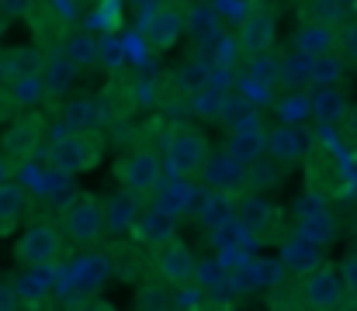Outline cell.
Returning a JSON list of instances; mask_svg holds the SVG:
<instances>
[{"mask_svg":"<svg viewBox=\"0 0 357 311\" xmlns=\"http://www.w3.org/2000/svg\"><path fill=\"white\" fill-rule=\"evenodd\" d=\"M302 166H305V187L319 191L323 198L330 201H344L354 194V166L347 159V152L330 138V128L319 125L312 131V145L309 152L302 156Z\"/></svg>","mask_w":357,"mask_h":311,"instance_id":"1","label":"cell"},{"mask_svg":"<svg viewBox=\"0 0 357 311\" xmlns=\"http://www.w3.org/2000/svg\"><path fill=\"white\" fill-rule=\"evenodd\" d=\"M101 156H105V138L98 128H70L45 149V163L56 177L87 173L101 163Z\"/></svg>","mask_w":357,"mask_h":311,"instance_id":"2","label":"cell"},{"mask_svg":"<svg viewBox=\"0 0 357 311\" xmlns=\"http://www.w3.org/2000/svg\"><path fill=\"white\" fill-rule=\"evenodd\" d=\"M42 138H45V121L35 111H21L10 118V125L0 135V159L10 170L28 166L38 152H42Z\"/></svg>","mask_w":357,"mask_h":311,"instance_id":"3","label":"cell"},{"mask_svg":"<svg viewBox=\"0 0 357 311\" xmlns=\"http://www.w3.org/2000/svg\"><path fill=\"white\" fill-rule=\"evenodd\" d=\"M63 256V235L52 221H28L14 246V260L21 266H56Z\"/></svg>","mask_w":357,"mask_h":311,"instance_id":"4","label":"cell"},{"mask_svg":"<svg viewBox=\"0 0 357 311\" xmlns=\"http://www.w3.org/2000/svg\"><path fill=\"white\" fill-rule=\"evenodd\" d=\"M63 232L70 235V242H77V246H84V249L98 246V242L108 235L98 198H91V194L70 198L66 207H63Z\"/></svg>","mask_w":357,"mask_h":311,"instance_id":"5","label":"cell"},{"mask_svg":"<svg viewBox=\"0 0 357 311\" xmlns=\"http://www.w3.org/2000/svg\"><path fill=\"white\" fill-rule=\"evenodd\" d=\"M295 221H298V232L305 239H312L316 246H330L337 239V214H333V201L323 198L319 191L305 187L298 205H295Z\"/></svg>","mask_w":357,"mask_h":311,"instance_id":"6","label":"cell"},{"mask_svg":"<svg viewBox=\"0 0 357 311\" xmlns=\"http://www.w3.org/2000/svg\"><path fill=\"white\" fill-rule=\"evenodd\" d=\"M115 177H119V184L128 194L149 198L163 184V159L153 149H135L132 156H125V159L115 163Z\"/></svg>","mask_w":357,"mask_h":311,"instance_id":"7","label":"cell"},{"mask_svg":"<svg viewBox=\"0 0 357 311\" xmlns=\"http://www.w3.org/2000/svg\"><path fill=\"white\" fill-rule=\"evenodd\" d=\"M163 152H167V166H170L174 177H198V170H202L205 156L212 152V145L198 128H177L167 138Z\"/></svg>","mask_w":357,"mask_h":311,"instance_id":"8","label":"cell"},{"mask_svg":"<svg viewBox=\"0 0 357 311\" xmlns=\"http://www.w3.org/2000/svg\"><path fill=\"white\" fill-rule=\"evenodd\" d=\"M298 280H302L298 301L305 308L326 311V308H340L344 305V284H340V270L333 263H319L309 273H302Z\"/></svg>","mask_w":357,"mask_h":311,"instance_id":"9","label":"cell"},{"mask_svg":"<svg viewBox=\"0 0 357 311\" xmlns=\"http://www.w3.org/2000/svg\"><path fill=\"white\" fill-rule=\"evenodd\" d=\"M195 266H198V256L188 242H181L177 235L167 239L163 246H156V260H153V273L160 277V284H188L195 280Z\"/></svg>","mask_w":357,"mask_h":311,"instance_id":"10","label":"cell"},{"mask_svg":"<svg viewBox=\"0 0 357 311\" xmlns=\"http://www.w3.org/2000/svg\"><path fill=\"white\" fill-rule=\"evenodd\" d=\"M181 35H184V17H181V10L160 3V7H153V10L142 14L139 38H142L149 49L167 52V49H174V45L181 42Z\"/></svg>","mask_w":357,"mask_h":311,"instance_id":"11","label":"cell"},{"mask_svg":"<svg viewBox=\"0 0 357 311\" xmlns=\"http://www.w3.org/2000/svg\"><path fill=\"white\" fill-rule=\"evenodd\" d=\"M274 38H278V14L267 10V7H253V10L239 21V31L233 42H236V52L257 56V52L274 49Z\"/></svg>","mask_w":357,"mask_h":311,"instance_id":"12","label":"cell"},{"mask_svg":"<svg viewBox=\"0 0 357 311\" xmlns=\"http://www.w3.org/2000/svg\"><path fill=\"white\" fill-rule=\"evenodd\" d=\"M236 218H239V225H243V232H250L253 242L271 239V235L278 232V225H281V211H278V205L267 201L260 191H250L246 198H239Z\"/></svg>","mask_w":357,"mask_h":311,"instance_id":"13","label":"cell"},{"mask_svg":"<svg viewBox=\"0 0 357 311\" xmlns=\"http://www.w3.org/2000/svg\"><path fill=\"white\" fill-rule=\"evenodd\" d=\"M312 145V131L298 121V125H278L271 131H264V149L278 159V163H302V156Z\"/></svg>","mask_w":357,"mask_h":311,"instance_id":"14","label":"cell"},{"mask_svg":"<svg viewBox=\"0 0 357 311\" xmlns=\"http://www.w3.org/2000/svg\"><path fill=\"white\" fill-rule=\"evenodd\" d=\"M108 273H112V260H108V253H94V246H91V249L77 260V266L66 273V280H63L59 291L94 294V291H101V284L108 280Z\"/></svg>","mask_w":357,"mask_h":311,"instance_id":"15","label":"cell"},{"mask_svg":"<svg viewBox=\"0 0 357 311\" xmlns=\"http://www.w3.org/2000/svg\"><path fill=\"white\" fill-rule=\"evenodd\" d=\"M278 260L284 263V270H288L291 277H302V273H309L312 266L323 263V246H316V242L305 239L302 232H291L288 239H281Z\"/></svg>","mask_w":357,"mask_h":311,"instance_id":"16","label":"cell"},{"mask_svg":"<svg viewBox=\"0 0 357 311\" xmlns=\"http://www.w3.org/2000/svg\"><path fill=\"white\" fill-rule=\"evenodd\" d=\"M198 177H202L208 187H215V191H239L243 180H246V166L236 163L226 149H219V152H208V156H205Z\"/></svg>","mask_w":357,"mask_h":311,"instance_id":"17","label":"cell"},{"mask_svg":"<svg viewBox=\"0 0 357 311\" xmlns=\"http://www.w3.org/2000/svg\"><path fill=\"white\" fill-rule=\"evenodd\" d=\"M177 221H181V218H174V214H167L163 207L153 205V207H146V211L135 214L132 235H135L142 246H163L167 239L177 235Z\"/></svg>","mask_w":357,"mask_h":311,"instance_id":"18","label":"cell"},{"mask_svg":"<svg viewBox=\"0 0 357 311\" xmlns=\"http://www.w3.org/2000/svg\"><path fill=\"white\" fill-rule=\"evenodd\" d=\"M52 291H56L52 266H24V273L14 280V294H17V301H24L28 308L49 305V294H52Z\"/></svg>","mask_w":357,"mask_h":311,"instance_id":"19","label":"cell"},{"mask_svg":"<svg viewBox=\"0 0 357 311\" xmlns=\"http://www.w3.org/2000/svg\"><path fill=\"white\" fill-rule=\"evenodd\" d=\"M38 77L45 83V97H63L70 87H73V77H77V66L66 59L63 49H52L42 56V66H38Z\"/></svg>","mask_w":357,"mask_h":311,"instance_id":"20","label":"cell"},{"mask_svg":"<svg viewBox=\"0 0 357 311\" xmlns=\"http://www.w3.org/2000/svg\"><path fill=\"white\" fill-rule=\"evenodd\" d=\"M156 191H160V194H156V207H163V211L174 214V218L195 214V207L202 201V194H198V187H195V177H177L174 184L156 187Z\"/></svg>","mask_w":357,"mask_h":311,"instance_id":"21","label":"cell"},{"mask_svg":"<svg viewBox=\"0 0 357 311\" xmlns=\"http://www.w3.org/2000/svg\"><path fill=\"white\" fill-rule=\"evenodd\" d=\"M295 49H302L305 56H326V52H337L340 49V31L337 24H326V21H305L295 35Z\"/></svg>","mask_w":357,"mask_h":311,"instance_id":"22","label":"cell"},{"mask_svg":"<svg viewBox=\"0 0 357 311\" xmlns=\"http://www.w3.org/2000/svg\"><path fill=\"white\" fill-rule=\"evenodd\" d=\"M351 101L344 97L340 87H316V94L309 97V118L316 125H326V128H340L344 114H347Z\"/></svg>","mask_w":357,"mask_h":311,"instance_id":"23","label":"cell"},{"mask_svg":"<svg viewBox=\"0 0 357 311\" xmlns=\"http://www.w3.org/2000/svg\"><path fill=\"white\" fill-rule=\"evenodd\" d=\"M181 17H184V35L195 38L198 45L212 42L215 35H222V17H219V10L212 3H191V7H184Z\"/></svg>","mask_w":357,"mask_h":311,"instance_id":"24","label":"cell"},{"mask_svg":"<svg viewBox=\"0 0 357 311\" xmlns=\"http://www.w3.org/2000/svg\"><path fill=\"white\" fill-rule=\"evenodd\" d=\"M28 214V191L17 180H0V235H10Z\"/></svg>","mask_w":357,"mask_h":311,"instance_id":"25","label":"cell"},{"mask_svg":"<svg viewBox=\"0 0 357 311\" xmlns=\"http://www.w3.org/2000/svg\"><path fill=\"white\" fill-rule=\"evenodd\" d=\"M101 214H105V232L125 235V232H132V221L139 214V198L121 191L115 198H108V205H101Z\"/></svg>","mask_w":357,"mask_h":311,"instance_id":"26","label":"cell"},{"mask_svg":"<svg viewBox=\"0 0 357 311\" xmlns=\"http://www.w3.org/2000/svg\"><path fill=\"white\" fill-rule=\"evenodd\" d=\"M236 163L250 166L253 159L264 156V128H229V138L222 145Z\"/></svg>","mask_w":357,"mask_h":311,"instance_id":"27","label":"cell"},{"mask_svg":"<svg viewBox=\"0 0 357 311\" xmlns=\"http://www.w3.org/2000/svg\"><path fill=\"white\" fill-rule=\"evenodd\" d=\"M195 214H198V221H202L205 228H212V225L233 218V214H236V191H215V187H212V191L198 201Z\"/></svg>","mask_w":357,"mask_h":311,"instance_id":"28","label":"cell"},{"mask_svg":"<svg viewBox=\"0 0 357 311\" xmlns=\"http://www.w3.org/2000/svg\"><path fill=\"white\" fill-rule=\"evenodd\" d=\"M312 77V56H305L302 49H291L281 56V87L288 90H305Z\"/></svg>","mask_w":357,"mask_h":311,"instance_id":"29","label":"cell"},{"mask_svg":"<svg viewBox=\"0 0 357 311\" xmlns=\"http://www.w3.org/2000/svg\"><path fill=\"white\" fill-rule=\"evenodd\" d=\"M208 83H212V63H205V59L184 63V66L177 70V77H174V87H177V94H184V97L202 94Z\"/></svg>","mask_w":357,"mask_h":311,"instance_id":"30","label":"cell"},{"mask_svg":"<svg viewBox=\"0 0 357 311\" xmlns=\"http://www.w3.org/2000/svg\"><path fill=\"white\" fill-rule=\"evenodd\" d=\"M63 121L66 128H98L105 125V107H98V101L91 97H77L63 104Z\"/></svg>","mask_w":357,"mask_h":311,"instance_id":"31","label":"cell"},{"mask_svg":"<svg viewBox=\"0 0 357 311\" xmlns=\"http://www.w3.org/2000/svg\"><path fill=\"white\" fill-rule=\"evenodd\" d=\"M257 111V104L250 101L246 94H239L236 87H229V90H222V97H219V121L226 125V128H236L239 121H246L250 114Z\"/></svg>","mask_w":357,"mask_h":311,"instance_id":"32","label":"cell"},{"mask_svg":"<svg viewBox=\"0 0 357 311\" xmlns=\"http://www.w3.org/2000/svg\"><path fill=\"white\" fill-rule=\"evenodd\" d=\"M347 73V63L340 52H326V56H316L312 59V77H309V87H337L340 77Z\"/></svg>","mask_w":357,"mask_h":311,"instance_id":"33","label":"cell"},{"mask_svg":"<svg viewBox=\"0 0 357 311\" xmlns=\"http://www.w3.org/2000/svg\"><path fill=\"white\" fill-rule=\"evenodd\" d=\"M63 52H66V59H70L77 70H87V66L98 63V35H91V31H77V35L66 38Z\"/></svg>","mask_w":357,"mask_h":311,"instance_id":"34","label":"cell"},{"mask_svg":"<svg viewBox=\"0 0 357 311\" xmlns=\"http://www.w3.org/2000/svg\"><path fill=\"white\" fill-rule=\"evenodd\" d=\"M246 59H250V77L253 80L267 83L271 90L281 87V56H274V49L257 52V56H246Z\"/></svg>","mask_w":357,"mask_h":311,"instance_id":"35","label":"cell"},{"mask_svg":"<svg viewBox=\"0 0 357 311\" xmlns=\"http://www.w3.org/2000/svg\"><path fill=\"white\" fill-rule=\"evenodd\" d=\"M250 266H253V277H257V291H281L284 280L291 277L281 260H250Z\"/></svg>","mask_w":357,"mask_h":311,"instance_id":"36","label":"cell"},{"mask_svg":"<svg viewBox=\"0 0 357 311\" xmlns=\"http://www.w3.org/2000/svg\"><path fill=\"white\" fill-rule=\"evenodd\" d=\"M226 277H229V270L219 263V260H198V266H195V284L202 287V291H226Z\"/></svg>","mask_w":357,"mask_h":311,"instance_id":"37","label":"cell"},{"mask_svg":"<svg viewBox=\"0 0 357 311\" xmlns=\"http://www.w3.org/2000/svg\"><path fill=\"white\" fill-rule=\"evenodd\" d=\"M121 3H125V0H98V10H94L91 24H94V28H101V35H119Z\"/></svg>","mask_w":357,"mask_h":311,"instance_id":"38","label":"cell"},{"mask_svg":"<svg viewBox=\"0 0 357 311\" xmlns=\"http://www.w3.org/2000/svg\"><path fill=\"white\" fill-rule=\"evenodd\" d=\"M98 63L108 73H119L121 66H125V42H119L115 35H101L98 38Z\"/></svg>","mask_w":357,"mask_h":311,"instance_id":"39","label":"cell"},{"mask_svg":"<svg viewBox=\"0 0 357 311\" xmlns=\"http://www.w3.org/2000/svg\"><path fill=\"white\" fill-rule=\"evenodd\" d=\"M278 118L284 121V125H298V121H305L309 118V97L305 94H288L284 101L278 104Z\"/></svg>","mask_w":357,"mask_h":311,"instance_id":"40","label":"cell"},{"mask_svg":"<svg viewBox=\"0 0 357 311\" xmlns=\"http://www.w3.org/2000/svg\"><path fill=\"white\" fill-rule=\"evenodd\" d=\"M278 180H281V177H278V166H264L260 159H253V163L246 166V180H243V184H246L250 191H264V187H274Z\"/></svg>","mask_w":357,"mask_h":311,"instance_id":"41","label":"cell"},{"mask_svg":"<svg viewBox=\"0 0 357 311\" xmlns=\"http://www.w3.org/2000/svg\"><path fill=\"white\" fill-rule=\"evenodd\" d=\"M135 308H146V311L170 308V301H167V287H163V284H142V287L135 291Z\"/></svg>","mask_w":357,"mask_h":311,"instance_id":"42","label":"cell"},{"mask_svg":"<svg viewBox=\"0 0 357 311\" xmlns=\"http://www.w3.org/2000/svg\"><path fill=\"white\" fill-rule=\"evenodd\" d=\"M340 284H344V305H357V253H347L340 263Z\"/></svg>","mask_w":357,"mask_h":311,"instance_id":"43","label":"cell"},{"mask_svg":"<svg viewBox=\"0 0 357 311\" xmlns=\"http://www.w3.org/2000/svg\"><path fill=\"white\" fill-rule=\"evenodd\" d=\"M236 90H239V94H246V97H250V101L257 104V107H260V104H271V101H274V90H271L267 83L253 80L250 73H246L243 80H236Z\"/></svg>","mask_w":357,"mask_h":311,"instance_id":"44","label":"cell"},{"mask_svg":"<svg viewBox=\"0 0 357 311\" xmlns=\"http://www.w3.org/2000/svg\"><path fill=\"white\" fill-rule=\"evenodd\" d=\"M212 7L219 10V17H222V21H233V24H239V21L253 10V3H250V0H212Z\"/></svg>","mask_w":357,"mask_h":311,"instance_id":"45","label":"cell"},{"mask_svg":"<svg viewBox=\"0 0 357 311\" xmlns=\"http://www.w3.org/2000/svg\"><path fill=\"white\" fill-rule=\"evenodd\" d=\"M312 17L316 21H326V24H337L340 21V10H344V0H312Z\"/></svg>","mask_w":357,"mask_h":311,"instance_id":"46","label":"cell"},{"mask_svg":"<svg viewBox=\"0 0 357 311\" xmlns=\"http://www.w3.org/2000/svg\"><path fill=\"white\" fill-rule=\"evenodd\" d=\"M31 7H35V0H0V17L17 21V17H28Z\"/></svg>","mask_w":357,"mask_h":311,"instance_id":"47","label":"cell"},{"mask_svg":"<svg viewBox=\"0 0 357 311\" xmlns=\"http://www.w3.org/2000/svg\"><path fill=\"white\" fill-rule=\"evenodd\" d=\"M340 45H347V52H351V59L357 63V21H351L344 31H340Z\"/></svg>","mask_w":357,"mask_h":311,"instance_id":"48","label":"cell"},{"mask_svg":"<svg viewBox=\"0 0 357 311\" xmlns=\"http://www.w3.org/2000/svg\"><path fill=\"white\" fill-rule=\"evenodd\" d=\"M340 128H344V135H347L351 142H357V104H354V107H347V114H344Z\"/></svg>","mask_w":357,"mask_h":311,"instance_id":"49","label":"cell"},{"mask_svg":"<svg viewBox=\"0 0 357 311\" xmlns=\"http://www.w3.org/2000/svg\"><path fill=\"white\" fill-rule=\"evenodd\" d=\"M132 3H135V7H139V10L146 14V10H153V7H160L163 0H132Z\"/></svg>","mask_w":357,"mask_h":311,"instance_id":"50","label":"cell"},{"mask_svg":"<svg viewBox=\"0 0 357 311\" xmlns=\"http://www.w3.org/2000/svg\"><path fill=\"white\" fill-rule=\"evenodd\" d=\"M3 31H7V17H0V38H3Z\"/></svg>","mask_w":357,"mask_h":311,"instance_id":"51","label":"cell"},{"mask_svg":"<svg viewBox=\"0 0 357 311\" xmlns=\"http://www.w3.org/2000/svg\"><path fill=\"white\" fill-rule=\"evenodd\" d=\"M354 239H357V218H354Z\"/></svg>","mask_w":357,"mask_h":311,"instance_id":"52","label":"cell"}]
</instances>
